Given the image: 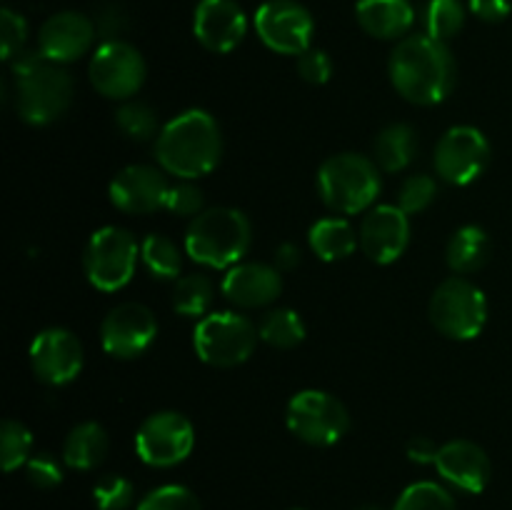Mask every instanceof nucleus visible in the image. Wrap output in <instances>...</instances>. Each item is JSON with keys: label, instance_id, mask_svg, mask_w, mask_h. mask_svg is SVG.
<instances>
[{"label": "nucleus", "instance_id": "23", "mask_svg": "<svg viewBox=\"0 0 512 510\" xmlns=\"http://www.w3.org/2000/svg\"><path fill=\"white\" fill-rule=\"evenodd\" d=\"M420 140L415 133L413 125L408 123H393L388 128L380 130L373 140V155L378 168H383L385 173H400L408 165H413V160L418 158Z\"/></svg>", "mask_w": 512, "mask_h": 510}, {"label": "nucleus", "instance_id": "5", "mask_svg": "<svg viewBox=\"0 0 512 510\" xmlns=\"http://www.w3.org/2000/svg\"><path fill=\"white\" fill-rule=\"evenodd\" d=\"M383 178L375 160L360 153L330 155L318 170L320 200L338 215H358L378 200Z\"/></svg>", "mask_w": 512, "mask_h": 510}, {"label": "nucleus", "instance_id": "38", "mask_svg": "<svg viewBox=\"0 0 512 510\" xmlns=\"http://www.w3.org/2000/svg\"><path fill=\"white\" fill-rule=\"evenodd\" d=\"M28 40V23L23 15L15 10H0V43H3V58L13 60L23 53V45Z\"/></svg>", "mask_w": 512, "mask_h": 510}, {"label": "nucleus", "instance_id": "33", "mask_svg": "<svg viewBox=\"0 0 512 510\" xmlns=\"http://www.w3.org/2000/svg\"><path fill=\"white\" fill-rule=\"evenodd\" d=\"M33 450V435L20 420H5L0 428V460H3L5 473H13L20 465L30 460Z\"/></svg>", "mask_w": 512, "mask_h": 510}, {"label": "nucleus", "instance_id": "26", "mask_svg": "<svg viewBox=\"0 0 512 510\" xmlns=\"http://www.w3.org/2000/svg\"><path fill=\"white\" fill-rule=\"evenodd\" d=\"M308 245L320 260L335 263V260H345L355 253V248L360 245V235L345 218H323L310 228Z\"/></svg>", "mask_w": 512, "mask_h": 510}, {"label": "nucleus", "instance_id": "2", "mask_svg": "<svg viewBox=\"0 0 512 510\" xmlns=\"http://www.w3.org/2000/svg\"><path fill=\"white\" fill-rule=\"evenodd\" d=\"M155 158L165 173L178 180H198L218 168L223 158V133L208 110H185L160 128Z\"/></svg>", "mask_w": 512, "mask_h": 510}, {"label": "nucleus", "instance_id": "4", "mask_svg": "<svg viewBox=\"0 0 512 510\" xmlns=\"http://www.w3.org/2000/svg\"><path fill=\"white\" fill-rule=\"evenodd\" d=\"M253 243V225L238 208H208L190 220L185 230V253L213 270L238 265Z\"/></svg>", "mask_w": 512, "mask_h": 510}, {"label": "nucleus", "instance_id": "28", "mask_svg": "<svg viewBox=\"0 0 512 510\" xmlns=\"http://www.w3.org/2000/svg\"><path fill=\"white\" fill-rule=\"evenodd\" d=\"M140 260L155 280H173L175 283L180 278V270H183V255H180L178 243L160 233H150L143 240Z\"/></svg>", "mask_w": 512, "mask_h": 510}, {"label": "nucleus", "instance_id": "27", "mask_svg": "<svg viewBox=\"0 0 512 510\" xmlns=\"http://www.w3.org/2000/svg\"><path fill=\"white\" fill-rule=\"evenodd\" d=\"M263 343L275 350H293L305 340V323L293 308H275L263 315L258 325Z\"/></svg>", "mask_w": 512, "mask_h": 510}, {"label": "nucleus", "instance_id": "8", "mask_svg": "<svg viewBox=\"0 0 512 510\" xmlns=\"http://www.w3.org/2000/svg\"><path fill=\"white\" fill-rule=\"evenodd\" d=\"M140 245L130 230L105 225L90 235L83 253V270L90 285L103 293H115L133 280L138 268Z\"/></svg>", "mask_w": 512, "mask_h": 510}, {"label": "nucleus", "instance_id": "19", "mask_svg": "<svg viewBox=\"0 0 512 510\" xmlns=\"http://www.w3.org/2000/svg\"><path fill=\"white\" fill-rule=\"evenodd\" d=\"M95 33H98V28L88 15L65 10V13H55L45 20L38 35V50L53 63H75L88 53Z\"/></svg>", "mask_w": 512, "mask_h": 510}, {"label": "nucleus", "instance_id": "17", "mask_svg": "<svg viewBox=\"0 0 512 510\" xmlns=\"http://www.w3.org/2000/svg\"><path fill=\"white\" fill-rule=\"evenodd\" d=\"M110 203L130 215H148L165 208L170 183L163 168L128 165L110 180Z\"/></svg>", "mask_w": 512, "mask_h": 510}, {"label": "nucleus", "instance_id": "16", "mask_svg": "<svg viewBox=\"0 0 512 510\" xmlns=\"http://www.w3.org/2000/svg\"><path fill=\"white\" fill-rule=\"evenodd\" d=\"M410 245V220L398 205H375L365 213L360 223V248L368 260L378 265H390Z\"/></svg>", "mask_w": 512, "mask_h": 510}, {"label": "nucleus", "instance_id": "15", "mask_svg": "<svg viewBox=\"0 0 512 510\" xmlns=\"http://www.w3.org/2000/svg\"><path fill=\"white\" fill-rule=\"evenodd\" d=\"M85 363L83 343L78 335L65 328H45L30 343V368L45 385L73 383Z\"/></svg>", "mask_w": 512, "mask_h": 510}, {"label": "nucleus", "instance_id": "12", "mask_svg": "<svg viewBox=\"0 0 512 510\" xmlns=\"http://www.w3.org/2000/svg\"><path fill=\"white\" fill-rule=\"evenodd\" d=\"M490 148L483 130L473 125H455L435 145L433 165L440 180L450 185H470L488 170Z\"/></svg>", "mask_w": 512, "mask_h": 510}, {"label": "nucleus", "instance_id": "40", "mask_svg": "<svg viewBox=\"0 0 512 510\" xmlns=\"http://www.w3.org/2000/svg\"><path fill=\"white\" fill-rule=\"evenodd\" d=\"M298 73L305 83L325 85L333 78V58L325 50H305L303 55H298Z\"/></svg>", "mask_w": 512, "mask_h": 510}, {"label": "nucleus", "instance_id": "29", "mask_svg": "<svg viewBox=\"0 0 512 510\" xmlns=\"http://www.w3.org/2000/svg\"><path fill=\"white\" fill-rule=\"evenodd\" d=\"M215 298V285L208 275L190 273L175 280L173 288V310L185 318H200L208 315Z\"/></svg>", "mask_w": 512, "mask_h": 510}, {"label": "nucleus", "instance_id": "22", "mask_svg": "<svg viewBox=\"0 0 512 510\" xmlns=\"http://www.w3.org/2000/svg\"><path fill=\"white\" fill-rule=\"evenodd\" d=\"M355 18L373 38L403 40L415 23V8L410 0H358Z\"/></svg>", "mask_w": 512, "mask_h": 510}, {"label": "nucleus", "instance_id": "25", "mask_svg": "<svg viewBox=\"0 0 512 510\" xmlns=\"http://www.w3.org/2000/svg\"><path fill=\"white\" fill-rule=\"evenodd\" d=\"M110 448L108 433L100 423H78L63 443V463L73 470H93L105 460Z\"/></svg>", "mask_w": 512, "mask_h": 510}, {"label": "nucleus", "instance_id": "34", "mask_svg": "<svg viewBox=\"0 0 512 510\" xmlns=\"http://www.w3.org/2000/svg\"><path fill=\"white\" fill-rule=\"evenodd\" d=\"M438 198V180L428 173H415L403 180L398 190V208L408 215L423 213Z\"/></svg>", "mask_w": 512, "mask_h": 510}, {"label": "nucleus", "instance_id": "39", "mask_svg": "<svg viewBox=\"0 0 512 510\" xmlns=\"http://www.w3.org/2000/svg\"><path fill=\"white\" fill-rule=\"evenodd\" d=\"M25 475H28L30 483L40 490L58 488L63 483V468H60L58 460L50 453H38L25 463Z\"/></svg>", "mask_w": 512, "mask_h": 510}, {"label": "nucleus", "instance_id": "14", "mask_svg": "<svg viewBox=\"0 0 512 510\" xmlns=\"http://www.w3.org/2000/svg\"><path fill=\"white\" fill-rule=\"evenodd\" d=\"M158 318L140 303H120L100 323V343L110 358L133 360L153 345Z\"/></svg>", "mask_w": 512, "mask_h": 510}, {"label": "nucleus", "instance_id": "37", "mask_svg": "<svg viewBox=\"0 0 512 510\" xmlns=\"http://www.w3.org/2000/svg\"><path fill=\"white\" fill-rule=\"evenodd\" d=\"M203 203V190L193 180H178L175 185H170L165 208L178 218H195V215L203 213Z\"/></svg>", "mask_w": 512, "mask_h": 510}, {"label": "nucleus", "instance_id": "44", "mask_svg": "<svg viewBox=\"0 0 512 510\" xmlns=\"http://www.w3.org/2000/svg\"><path fill=\"white\" fill-rule=\"evenodd\" d=\"M300 265V250L293 243H283L275 250V268L283 273V270H295Z\"/></svg>", "mask_w": 512, "mask_h": 510}, {"label": "nucleus", "instance_id": "42", "mask_svg": "<svg viewBox=\"0 0 512 510\" xmlns=\"http://www.w3.org/2000/svg\"><path fill=\"white\" fill-rule=\"evenodd\" d=\"M98 33L103 35L105 40H120L118 33L125 28V15L118 5H108V8L100 10L98 23H95Z\"/></svg>", "mask_w": 512, "mask_h": 510}, {"label": "nucleus", "instance_id": "36", "mask_svg": "<svg viewBox=\"0 0 512 510\" xmlns=\"http://www.w3.org/2000/svg\"><path fill=\"white\" fill-rule=\"evenodd\" d=\"M138 510H203V505L185 485H160L140 500Z\"/></svg>", "mask_w": 512, "mask_h": 510}, {"label": "nucleus", "instance_id": "32", "mask_svg": "<svg viewBox=\"0 0 512 510\" xmlns=\"http://www.w3.org/2000/svg\"><path fill=\"white\" fill-rule=\"evenodd\" d=\"M393 510H458L455 498L438 483H413L400 493Z\"/></svg>", "mask_w": 512, "mask_h": 510}, {"label": "nucleus", "instance_id": "11", "mask_svg": "<svg viewBox=\"0 0 512 510\" xmlns=\"http://www.w3.org/2000/svg\"><path fill=\"white\" fill-rule=\"evenodd\" d=\"M145 75H148L145 58L135 45L125 40H105L88 65V78L93 88L108 100H123V103L138 95Z\"/></svg>", "mask_w": 512, "mask_h": 510}, {"label": "nucleus", "instance_id": "24", "mask_svg": "<svg viewBox=\"0 0 512 510\" xmlns=\"http://www.w3.org/2000/svg\"><path fill=\"white\" fill-rule=\"evenodd\" d=\"M490 255H493V243H490V235L480 225L458 228L450 238L448 248H445V260H448L450 270L458 275L483 270L488 265Z\"/></svg>", "mask_w": 512, "mask_h": 510}, {"label": "nucleus", "instance_id": "18", "mask_svg": "<svg viewBox=\"0 0 512 510\" xmlns=\"http://www.w3.org/2000/svg\"><path fill=\"white\" fill-rule=\"evenodd\" d=\"M193 33L210 53H230L243 43L248 18L235 0H200L193 15Z\"/></svg>", "mask_w": 512, "mask_h": 510}, {"label": "nucleus", "instance_id": "13", "mask_svg": "<svg viewBox=\"0 0 512 510\" xmlns=\"http://www.w3.org/2000/svg\"><path fill=\"white\" fill-rule=\"evenodd\" d=\"M255 33L273 53L303 55L313 43L315 23L310 10L295 0H268L255 10Z\"/></svg>", "mask_w": 512, "mask_h": 510}, {"label": "nucleus", "instance_id": "6", "mask_svg": "<svg viewBox=\"0 0 512 510\" xmlns=\"http://www.w3.org/2000/svg\"><path fill=\"white\" fill-rule=\"evenodd\" d=\"M430 323L450 340H475L488 325V298L463 275L443 280L430 298Z\"/></svg>", "mask_w": 512, "mask_h": 510}, {"label": "nucleus", "instance_id": "35", "mask_svg": "<svg viewBox=\"0 0 512 510\" xmlns=\"http://www.w3.org/2000/svg\"><path fill=\"white\" fill-rule=\"evenodd\" d=\"M135 500V488L123 475H103L93 485V503L98 510H128Z\"/></svg>", "mask_w": 512, "mask_h": 510}, {"label": "nucleus", "instance_id": "43", "mask_svg": "<svg viewBox=\"0 0 512 510\" xmlns=\"http://www.w3.org/2000/svg\"><path fill=\"white\" fill-rule=\"evenodd\" d=\"M438 450L440 445L435 443L433 438H428V435H415V438H410L408 443V458L418 465H430V463L435 465Z\"/></svg>", "mask_w": 512, "mask_h": 510}, {"label": "nucleus", "instance_id": "1", "mask_svg": "<svg viewBox=\"0 0 512 510\" xmlns=\"http://www.w3.org/2000/svg\"><path fill=\"white\" fill-rule=\"evenodd\" d=\"M393 88L413 105H438L453 93L458 65L448 43L423 35H408L388 60Z\"/></svg>", "mask_w": 512, "mask_h": 510}, {"label": "nucleus", "instance_id": "21", "mask_svg": "<svg viewBox=\"0 0 512 510\" xmlns=\"http://www.w3.org/2000/svg\"><path fill=\"white\" fill-rule=\"evenodd\" d=\"M220 290L225 300L238 308H265L283 293V275L275 265L268 263H238L228 268Z\"/></svg>", "mask_w": 512, "mask_h": 510}, {"label": "nucleus", "instance_id": "45", "mask_svg": "<svg viewBox=\"0 0 512 510\" xmlns=\"http://www.w3.org/2000/svg\"><path fill=\"white\" fill-rule=\"evenodd\" d=\"M355 510H383V508H378V505H360V508Z\"/></svg>", "mask_w": 512, "mask_h": 510}, {"label": "nucleus", "instance_id": "30", "mask_svg": "<svg viewBox=\"0 0 512 510\" xmlns=\"http://www.w3.org/2000/svg\"><path fill=\"white\" fill-rule=\"evenodd\" d=\"M115 125L125 138L135 140V143H145V140L158 138V113L150 108L143 100H125L118 110H115Z\"/></svg>", "mask_w": 512, "mask_h": 510}, {"label": "nucleus", "instance_id": "9", "mask_svg": "<svg viewBox=\"0 0 512 510\" xmlns=\"http://www.w3.org/2000/svg\"><path fill=\"white\" fill-rule=\"evenodd\" d=\"M285 423L290 433L303 443L328 448L345 438L350 428V413L335 395L310 388L290 398Z\"/></svg>", "mask_w": 512, "mask_h": 510}, {"label": "nucleus", "instance_id": "3", "mask_svg": "<svg viewBox=\"0 0 512 510\" xmlns=\"http://www.w3.org/2000/svg\"><path fill=\"white\" fill-rule=\"evenodd\" d=\"M13 63L15 110L28 125H50L63 118L75 98L73 75L40 50H23Z\"/></svg>", "mask_w": 512, "mask_h": 510}, {"label": "nucleus", "instance_id": "7", "mask_svg": "<svg viewBox=\"0 0 512 510\" xmlns=\"http://www.w3.org/2000/svg\"><path fill=\"white\" fill-rule=\"evenodd\" d=\"M258 328L240 313H208L193 330V348L213 368H238L258 345Z\"/></svg>", "mask_w": 512, "mask_h": 510}, {"label": "nucleus", "instance_id": "10", "mask_svg": "<svg viewBox=\"0 0 512 510\" xmlns=\"http://www.w3.org/2000/svg\"><path fill=\"white\" fill-rule=\"evenodd\" d=\"M195 448V428L183 413L160 410L148 415L135 433V453L150 468H173Z\"/></svg>", "mask_w": 512, "mask_h": 510}, {"label": "nucleus", "instance_id": "31", "mask_svg": "<svg viewBox=\"0 0 512 510\" xmlns=\"http://www.w3.org/2000/svg\"><path fill=\"white\" fill-rule=\"evenodd\" d=\"M465 8L460 0H430L425 8V33L430 38L448 43L463 30Z\"/></svg>", "mask_w": 512, "mask_h": 510}, {"label": "nucleus", "instance_id": "41", "mask_svg": "<svg viewBox=\"0 0 512 510\" xmlns=\"http://www.w3.org/2000/svg\"><path fill=\"white\" fill-rule=\"evenodd\" d=\"M470 10L475 18L485 20V23H503L510 15L512 3L510 0H470Z\"/></svg>", "mask_w": 512, "mask_h": 510}, {"label": "nucleus", "instance_id": "20", "mask_svg": "<svg viewBox=\"0 0 512 510\" xmlns=\"http://www.w3.org/2000/svg\"><path fill=\"white\" fill-rule=\"evenodd\" d=\"M435 468L445 483L470 495L483 493L493 475L488 453L473 440H450V443L440 445Z\"/></svg>", "mask_w": 512, "mask_h": 510}]
</instances>
